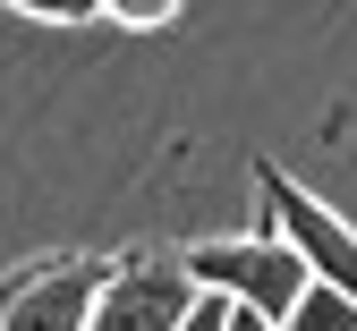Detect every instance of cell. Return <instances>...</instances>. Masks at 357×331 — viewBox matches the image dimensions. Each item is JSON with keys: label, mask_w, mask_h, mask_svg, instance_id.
<instances>
[{"label": "cell", "mask_w": 357, "mask_h": 331, "mask_svg": "<svg viewBox=\"0 0 357 331\" xmlns=\"http://www.w3.org/2000/svg\"><path fill=\"white\" fill-rule=\"evenodd\" d=\"M188 272L204 280V289L238 298V306H264L273 323H289L298 289L315 280V263L281 238V221L264 213V204H255V229H247V238H188Z\"/></svg>", "instance_id": "obj_1"}, {"label": "cell", "mask_w": 357, "mask_h": 331, "mask_svg": "<svg viewBox=\"0 0 357 331\" xmlns=\"http://www.w3.org/2000/svg\"><path fill=\"white\" fill-rule=\"evenodd\" d=\"M204 280L188 272V247H119L94 289V331H178Z\"/></svg>", "instance_id": "obj_2"}, {"label": "cell", "mask_w": 357, "mask_h": 331, "mask_svg": "<svg viewBox=\"0 0 357 331\" xmlns=\"http://www.w3.org/2000/svg\"><path fill=\"white\" fill-rule=\"evenodd\" d=\"M111 255H34L17 272H0V331H94V289Z\"/></svg>", "instance_id": "obj_3"}, {"label": "cell", "mask_w": 357, "mask_h": 331, "mask_svg": "<svg viewBox=\"0 0 357 331\" xmlns=\"http://www.w3.org/2000/svg\"><path fill=\"white\" fill-rule=\"evenodd\" d=\"M255 204L264 213H273L281 221V238L306 255V263H315L324 280H340V289H357V229L315 196V187H298L281 162H255Z\"/></svg>", "instance_id": "obj_4"}, {"label": "cell", "mask_w": 357, "mask_h": 331, "mask_svg": "<svg viewBox=\"0 0 357 331\" xmlns=\"http://www.w3.org/2000/svg\"><path fill=\"white\" fill-rule=\"evenodd\" d=\"M281 331H357V289H340V280H306L298 289V306H289V323Z\"/></svg>", "instance_id": "obj_5"}, {"label": "cell", "mask_w": 357, "mask_h": 331, "mask_svg": "<svg viewBox=\"0 0 357 331\" xmlns=\"http://www.w3.org/2000/svg\"><path fill=\"white\" fill-rule=\"evenodd\" d=\"M17 17H43V26H94L111 17V0H9Z\"/></svg>", "instance_id": "obj_6"}, {"label": "cell", "mask_w": 357, "mask_h": 331, "mask_svg": "<svg viewBox=\"0 0 357 331\" xmlns=\"http://www.w3.org/2000/svg\"><path fill=\"white\" fill-rule=\"evenodd\" d=\"M111 17H119V26H137V34H162V26L178 17V0H111Z\"/></svg>", "instance_id": "obj_7"}, {"label": "cell", "mask_w": 357, "mask_h": 331, "mask_svg": "<svg viewBox=\"0 0 357 331\" xmlns=\"http://www.w3.org/2000/svg\"><path fill=\"white\" fill-rule=\"evenodd\" d=\"M221 323H230V298H221V289H204V298L188 306V323H178V331H221Z\"/></svg>", "instance_id": "obj_8"}, {"label": "cell", "mask_w": 357, "mask_h": 331, "mask_svg": "<svg viewBox=\"0 0 357 331\" xmlns=\"http://www.w3.org/2000/svg\"><path fill=\"white\" fill-rule=\"evenodd\" d=\"M221 331H281V323L264 314V306H238V298H230V323H221Z\"/></svg>", "instance_id": "obj_9"}]
</instances>
